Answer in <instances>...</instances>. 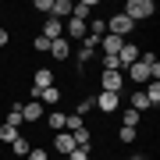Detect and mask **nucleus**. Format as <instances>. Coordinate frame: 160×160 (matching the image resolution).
Instances as JSON below:
<instances>
[{"mask_svg":"<svg viewBox=\"0 0 160 160\" xmlns=\"http://www.w3.org/2000/svg\"><path fill=\"white\" fill-rule=\"evenodd\" d=\"M89 61H92V46H82V50L75 53V64H78V68H86Z\"/></svg>","mask_w":160,"mask_h":160,"instance_id":"obj_20","label":"nucleus"},{"mask_svg":"<svg viewBox=\"0 0 160 160\" xmlns=\"http://www.w3.org/2000/svg\"><path fill=\"white\" fill-rule=\"evenodd\" d=\"M128 18V22H142V18H153L157 14V4L153 0H125V11H121Z\"/></svg>","mask_w":160,"mask_h":160,"instance_id":"obj_1","label":"nucleus"},{"mask_svg":"<svg viewBox=\"0 0 160 160\" xmlns=\"http://www.w3.org/2000/svg\"><path fill=\"white\" fill-rule=\"evenodd\" d=\"M92 107L103 110V114H114V110L121 107V92H103L100 89V96H92Z\"/></svg>","mask_w":160,"mask_h":160,"instance_id":"obj_2","label":"nucleus"},{"mask_svg":"<svg viewBox=\"0 0 160 160\" xmlns=\"http://www.w3.org/2000/svg\"><path fill=\"white\" fill-rule=\"evenodd\" d=\"M7 39H11V36H7V29L0 25V46H7Z\"/></svg>","mask_w":160,"mask_h":160,"instance_id":"obj_30","label":"nucleus"},{"mask_svg":"<svg viewBox=\"0 0 160 160\" xmlns=\"http://www.w3.org/2000/svg\"><path fill=\"white\" fill-rule=\"evenodd\" d=\"M29 160H50V153H46L43 146H32V149H29Z\"/></svg>","mask_w":160,"mask_h":160,"instance_id":"obj_26","label":"nucleus"},{"mask_svg":"<svg viewBox=\"0 0 160 160\" xmlns=\"http://www.w3.org/2000/svg\"><path fill=\"white\" fill-rule=\"evenodd\" d=\"M146 96H149V103H160V82H149V89H146Z\"/></svg>","mask_w":160,"mask_h":160,"instance_id":"obj_21","label":"nucleus"},{"mask_svg":"<svg viewBox=\"0 0 160 160\" xmlns=\"http://www.w3.org/2000/svg\"><path fill=\"white\" fill-rule=\"evenodd\" d=\"M86 110H92V96H86V100H78V107H75V114H86Z\"/></svg>","mask_w":160,"mask_h":160,"instance_id":"obj_27","label":"nucleus"},{"mask_svg":"<svg viewBox=\"0 0 160 160\" xmlns=\"http://www.w3.org/2000/svg\"><path fill=\"white\" fill-rule=\"evenodd\" d=\"M149 107H153V103H149V96H146L142 89L132 92V110H139V114H142V110H149Z\"/></svg>","mask_w":160,"mask_h":160,"instance_id":"obj_14","label":"nucleus"},{"mask_svg":"<svg viewBox=\"0 0 160 160\" xmlns=\"http://www.w3.org/2000/svg\"><path fill=\"white\" fill-rule=\"evenodd\" d=\"M50 7H53V0H36V11H43V14H50Z\"/></svg>","mask_w":160,"mask_h":160,"instance_id":"obj_29","label":"nucleus"},{"mask_svg":"<svg viewBox=\"0 0 160 160\" xmlns=\"http://www.w3.org/2000/svg\"><path fill=\"white\" fill-rule=\"evenodd\" d=\"M11 149H14V157L22 160V157H29V149H32V142H29V139H22V135H18L14 142H11Z\"/></svg>","mask_w":160,"mask_h":160,"instance_id":"obj_17","label":"nucleus"},{"mask_svg":"<svg viewBox=\"0 0 160 160\" xmlns=\"http://www.w3.org/2000/svg\"><path fill=\"white\" fill-rule=\"evenodd\" d=\"M132 29H135V22H128L125 14H110V18H107V32H110V36H121V39H125Z\"/></svg>","mask_w":160,"mask_h":160,"instance_id":"obj_3","label":"nucleus"},{"mask_svg":"<svg viewBox=\"0 0 160 160\" xmlns=\"http://www.w3.org/2000/svg\"><path fill=\"white\" fill-rule=\"evenodd\" d=\"M139 118H142V114L128 107V110H125V128H135V125H139Z\"/></svg>","mask_w":160,"mask_h":160,"instance_id":"obj_22","label":"nucleus"},{"mask_svg":"<svg viewBox=\"0 0 160 160\" xmlns=\"http://www.w3.org/2000/svg\"><path fill=\"white\" fill-rule=\"evenodd\" d=\"M46 18L68 22V18H71V0H53V7H50V14H46Z\"/></svg>","mask_w":160,"mask_h":160,"instance_id":"obj_9","label":"nucleus"},{"mask_svg":"<svg viewBox=\"0 0 160 160\" xmlns=\"http://www.w3.org/2000/svg\"><path fill=\"white\" fill-rule=\"evenodd\" d=\"M68 160H89V146H75L68 153Z\"/></svg>","mask_w":160,"mask_h":160,"instance_id":"obj_23","label":"nucleus"},{"mask_svg":"<svg viewBox=\"0 0 160 160\" xmlns=\"http://www.w3.org/2000/svg\"><path fill=\"white\" fill-rule=\"evenodd\" d=\"M22 118H25V125H36V121L43 118V103H39V100H29V103H22Z\"/></svg>","mask_w":160,"mask_h":160,"instance_id":"obj_7","label":"nucleus"},{"mask_svg":"<svg viewBox=\"0 0 160 160\" xmlns=\"http://www.w3.org/2000/svg\"><path fill=\"white\" fill-rule=\"evenodd\" d=\"M7 125L11 128H22L25 118H22V103H11V114H7Z\"/></svg>","mask_w":160,"mask_h":160,"instance_id":"obj_16","label":"nucleus"},{"mask_svg":"<svg viewBox=\"0 0 160 160\" xmlns=\"http://www.w3.org/2000/svg\"><path fill=\"white\" fill-rule=\"evenodd\" d=\"M135 61H139V46H135V43H121V50H118V64H121V68H132Z\"/></svg>","mask_w":160,"mask_h":160,"instance_id":"obj_6","label":"nucleus"},{"mask_svg":"<svg viewBox=\"0 0 160 160\" xmlns=\"http://www.w3.org/2000/svg\"><path fill=\"white\" fill-rule=\"evenodd\" d=\"M53 146H57V153L68 157L71 149H75V139H71V132H57V139H53Z\"/></svg>","mask_w":160,"mask_h":160,"instance_id":"obj_12","label":"nucleus"},{"mask_svg":"<svg viewBox=\"0 0 160 160\" xmlns=\"http://www.w3.org/2000/svg\"><path fill=\"white\" fill-rule=\"evenodd\" d=\"M32 46H36L39 53H50V39H46V36H36V39H32Z\"/></svg>","mask_w":160,"mask_h":160,"instance_id":"obj_25","label":"nucleus"},{"mask_svg":"<svg viewBox=\"0 0 160 160\" xmlns=\"http://www.w3.org/2000/svg\"><path fill=\"white\" fill-rule=\"evenodd\" d=\"M18 135H22L18 128H11V125H0V142H14Z\"/></svg>","mask_w":160,"mask_h":160,"instance_id":"obj_19","label":"nucleus"},{"mask_svg":"<svg viewBox=\"0 0 160 160\" xmlns=\"http://www.w3.org/2000/svg\"><path fill=\"white\" fill-rule=\"evenodd\" d=\"M39 103H50V107H57V103H61V89H57V86L43 89V92H39Z\"/></svg>","mask_w":160,"mask_h":160,"instance_id":"obj_15","label":"nucleus"},{"mask_svg":"<svg viewBox=\"0 0 160 160\" xmlns=\"http://www.w3.org/2000/svg\"><path fill=\"white\" fill-rule=\"evenodd\" d=\"M121 43H125V39H121V36H103V39H100V57H118V50H121Z\"/></svg>","mask_w":160,"mask_h":160,"instance_id":"obj_5","label":"nucleus"},{"mask_svg":"<svg viewBox=\"0 0 160 160\" xmlns=\"http://www.w3.org/2000/svg\"><path fill=\"white\" fill-rule=\"evenodd\" d=\"M68 53H71V43L64 39V36L50 43V57H53V61H68Z\"/></svg>","mask_w":160,"mask_h":160,"instance_id":"obj_11","label":"nucleus"},{"mask_svg":"<svg viewBox=\"0 0 160 160\" xmlns=\"http://www.w3.org/2000/svg\"><path fill=\"white\" fill-rule=\"evenodd\" d=\"M64 121H68L64 110H50V114H46V125H50L53 132H64Z\"/></svg>","mask_w":160,"mask_h":160,"instance_id":"obj_13","label":"nucleus"},{"mask_svg":"<svg viewBox=\"0 0 160 160\" xmlns=\"http://www.w3.org/2000/svg\"><path fill=\"white\" fill-rule=\"evenodd\" d=\"M39 36H46V39H61V36H64V22H57V18H43V32Z\"/></svg>","mask_w":160,"mask_h":160,"instance_id":"obj_8","label":"nucleus"},{"mask_svg":"<svg viewBox=\"0 0 160 160\" xmlns=\"http://www.w3.org/2000/svg\"><path fill=\"white\" fill-rule=\"evenodd\" d=\"M132 160H149V157H146V153H135V157H132Z\"/></svg>","mask_w":160,"mask_h":160,"instance_id":"obj_31","label":"nucleus"},{"mask_svg":"<svg viewBox=\"0 0 160 160\" xmlns=\"http://www.w3.org/2000/svg\"><path fill=\"white\" fill-rule=\"evenodd\" d=\"M100 86H103V92H121V86H125V71H103Z\"/></svg>","mask_w":160,"mask_h":160,"instance_id":"obj_4","label":"nucleus"},{"mask_svg":"<svg viewBox=\"0 0 160 160\" xmlns=\"http://www.w3.org/2000/svg\"><path fill=\"white\" fill-rule=\"evenodd\" d=\"M71 139H75V146H89V142H92V135H89V128H86V125L75 128V132H71Z\"/></svg>","mask_w":160,"mask_h":160,"instance_id":"obj_18","label":"nucleus"},{"mask_svg":"<svg viewBox=\"0 0 160 160\" xmlns=\"http://www.w3.org/2000/svg\"><path fill=\"white\" fill-rule=\"evenodd\" d=\"M92 11H96V4L92 0H82V4H71V18H78V22H89Z\"/></svg>","mask_w":160,"mask_h":160,"instance_id":"obj_10","label":"nucleus"},{"mask_svg":"<svg viewBox=\"0 0 160 160\" xmlns=\"http://www.w3.org/2000/svg\"><path fill=\"white\" fill-rule=\"evenodd\" d=\"M75 128H82V118L78 114H71L68 121H64V132H75Z\"/></svg>","mask_w":160,"mask_h":160,"instance_id":"obj_28","label":"nucleus"},{"mask_svg":"<svg viewBox=\"0 0 160 160\" xmlns=\"http://www.w3.org/2000/svg\"><path fill=\"white\" fill-rule=\"evenodd\" d=\"M22 160H29V157H22Z\"/></svg>","mask_w":160,"mask_h":160,"instance_id":"obj_32","label":"nucleus"},{"mask_svg":"<svg viewBox=\"0 0 160 160\" xmlns=\"http://www.w3.org/2000/svg\"><path fill=\"white\" fill-rule=\"evenodd\" d=\"M135 135H139V132H135V128H125V125H121V132H118L121 142H135Z\"/></svg>","mask_w":160,"mask_h":160,"instance_id":"obj_24","label":"nucleus"}]
</instances>
